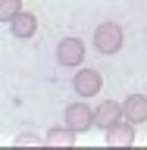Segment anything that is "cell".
<instances>
[{
	"instance_id": "277c9868",
	"label": "cell",
	"mask_w": 147,
	"mask_h": 150,
	"mask_svg": "<svg viewBox=\"0 0 147 150\" xmlns=\"http://www.w3.org/2000/svg\"><path fill=\"white\" fill-rule=\"evenodd\" d=\"M63 122H66L72 131H78V134H82V131H91V128H94V110H91L85 100H75V103L66 106Z\"/></svg>"
},
{
	"instance_id": "8fae6325",
	"label": "cell",
	"mask_w": 147,
	"mask_h": 150,
	"mask_svg": "<svg viewBox=\"0 0 147 150\" xmlns=\"http://www.w3.org/2000/svg\"><path fill=\"white\" fill-rule=\"evenodd\" d=\"M16 144H44V138H38V134H28V131H25V134H19V138H16Z\"/></svg>"
},
{
	"instance_id": "8992f818",
	"label": "cell",
	"mask_w": 147,
	"mask_h": 150,
	"mask_svg": "<svg viewBox=\"0 0 147 150\" xmlns=\"http://www.w3.org/2000/svg\"><path fill=\"white\" fill-rule=\"evenodd\" d=\"M122 119L131 125H144L147 122V94H129L122 100Z\"/></svg>"
},
{
	"instance_id": "7a4b0ae2",
	"label": "cell",
	"mask_w": 147,
	"mask_h": 150,
	"mask_svg": "<svg viewBox=\"0 0 147 150\" xmlns=\"http://www.w3.org/2000/svg\"><path fill=\"white\" fill-rule=\"evenodd\" d=\"M72 91L82 97V100H91L103 91V75L97 69H88V66H78V72L72 75Z\"/></svg>"
},
{
	"instance_id": "3957f363",
	"label": "cell",
	"mask_w": 147,
	"mask_h": 150,
	"mask_svg": "<svg viewBox=\"0 0 147 150\" xmlns=\"http://www.w3.org/2000/svg\"><path fill=\"white\" fill-rule=\"evenodd\" d=\"M85 41L82 38H63L60 44H56V63L63 66V69H78L85 63Z\"/></svg>"
},
{
	"instance_id": "5b68a950",
	"label": "cell",
	"mask_w": 147,
	"mask_h": 150,
	"mask_svg": "<svg viewBox=\"0 0 147 150\" xmlns=\"http://www.w3.org/2000/svg\"><path fill=\"white\" fill-rule=\"evenodd\" d=\"M6 25H9V35H13V38L28 41V38H35V31H38V16H35V13H28V9H19Z\"/></svg>"
},
{
	"instance_id": "30bf717a",
	"label": "cell",
	"mask_w": 147,
	"mask_h": 150,
	"mask_svg": "<svg viewBox=\"0 0 147 150\" xmlns=\"http://www.w3.org/2000/svg\"><path fill=\"white\" fill-rule=\"evenodd\" d=\"M22 9V0H0V22H9Z\"/></svg>"
},
{
	"instance_id": "ba28073f",
	"label": "cell",
	"mask_w": 147,
	"mask_h": 150,
	"mask_svg": "<svg viewBox=\"0 0 147 150\" xmlns=\"http://www.w3.org/2000/svg\"><path fill=\"white\" fill-rule=\"evenodd\" d=\"M119 119H122V103H116V100H100L97 103V110H94V128L103 131Z\"/></svg>"
},
{
	"instance_id": "6da1fadb",
	"label": "cell",
	"mask_w": 147,
	"mask_h": 150,
	"mask_svg": "<svg viewBox=\"0 0 147 150\" xmlns=\"http://www.w3.org/2000/svg\"><path fill=\"white\" fill-rule=\"evenodd\" d=\"M125 44V31L119 22H100L94 28V50L103 56H116Z\"/></svg>"
},
{
	"instance_id": "52a82bcc",
	"label": "cell",
	"mask_w": 147,
	"mask_h": 150,
	"mask_svg": "<svg viewBox=\"0 0 147 150\" xmlns=\"http://www.w3.org/2000/svg\"><path fill=\"white\" fill-rule=\"evenodd\" d=\"M135 128H138V125H131L129 119L113 122L110 128H103L107 144H113V147H129V144H135Z\"/></svg>"
},
{
	"instance_id": "9c48e42d",
	"label": "cell",
	"mask_w": 147,
	"mask_h": 150,
	"mask_svg": "<svg viewBox=\"0 0 147 150\" xmlns=\"http://www.w3.org/2000/svg\"><path fill=\"white\" fill-rule=\"evenodd\" d=\"M75 141H78V131H72L69 125H53V128L44 134V144H56V147H72Z\"/></svg>"
}]
</instances>
